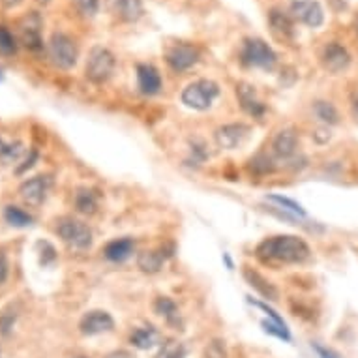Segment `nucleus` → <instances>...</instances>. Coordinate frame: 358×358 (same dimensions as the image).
Returning a JSON list of instances; mask_svg holds the SVG:
<instances>
[{"instance_id":"nucleus-15","label":"nucleus","mask_w":358,"mask_h":358,"mask_svg":"<svg viewBox=\"0 0 358 358\" xmlns=\"http://www.w3.org/2000/svg\"><path fill=\"white\" fill-rule=\"evenodd\" d=\"M237 96H239L240 105H242V109H244L246 113L252 114L253 119H261V117H263L264 111H266V107H264V103H261V101L257 100L255 88H253L252 85H246V83L239 85V87H237Z\"/></svg>"},{"instance_id":"nucleus-39","label":"nucleus","mask_w":358,"mask_h":358,"mask_svg":"<svg viewBox=\"0 0 358 358\" xmlns=\"http://www.w3.org/2000/svg\"><path fill=\"white\" fill-rule=\"evenodd\" d=\"M314 349H315V352L319 355V358H338V355H336V352H332L330 349H325V347L317 346V343L314 346Z\"/></svg>"},{"instance_id":"nucleus-21","label":"nucleus","mask_w":358,"mask_h":358,"mask_svg":"<svg viewBox=\"0 0 358 358\" xmlns=\"http://www.w3.org/2000/svg\"><path fill=\"white\" fill-rule=\"evenodd\" d=\"M160 341V334H157L156 328L145 327L133 330V334L130 336V343L137 349H151Z\"/></svg>"},{"instance_id":"nucleus-40","label":"nucleus","mask_w":358,"mask_h":358,"mask_svg":"<svg viewBox=\"0 0 358 358\" xmlns=\"http://www.w3.org/2000/svg\"><path fill=\"white\" fill-rule=\"evenodd\" d=\"M352 114H355V120L358 122V94L352 96Z\"/></svg>"},{"instance_id":"nucleus-25","label":"nucleus","mask_w":358,"mask_h":358,"mask_svg":"<svg viewBox=\"0 0 358 358\" xmlns=\"http://www.w3.org/2000/svg\"><path fill=\"white\" fill-rule=\"evenodd\" d=\"M4 220L10 223L12 227H17V229H25V227L32 225V216L28 212H25L23 208L13 207V205H8L4 208Z\"/></svg>"},{"instance_id":"nucleus-18","label":"nucleus","mask_w":358,"mask_h":358,"mask_svg":"<svg viewBox=\"0 0 358 358\" xmlns=\"http://www.w3.org/2000/svg\"><path fill=\"white\" fill-rule=\"evenodd\" d=\"M296 145H298V137L293 130H282L274 137V143H272V148L276 152V156L280 157H291L295 154Z\"/></svg>"},{"instance_id":"nucleus-26","label":"nucleus","mask_w":358,"mask_h":358,"mask_svg":"<svg viewBox=\"0 0 358 358\" xmlns=\"http://www.w3.org/2000/svg\"><path fill=\"white\" fill-rule=\"evenodd\" d=\"M268 201L276 203L278 207L282 208V210H285V212H283L285 218L295 220V218H304V216H306V210H304V208H302L298 203L293 201V199H289V197H282V195H271V197H268Z\"/></svg>"},{"instance_id":"nucleus-22","label":"nucleus","mask_w":358,"mask_h":358,"mask_svg":"<svg viewBox=\"0 0 358 358\" xmlns=\"http://www.w3.org/2000/svg\"><path fill=\"white\" fill-rule=\"evenodd\" d=\"M164 261L165 257L162 255V252H143L139 253L137 266L145 272V274H156V272L162 271Z\"/></svg>"},{"instance_id":"nucleus-4","label":"nucleus","mask_w":358,"mask_h":358,"mask_svg":"<svg viewBox=\"0 0 358 358\" xmlns=\"http://www.w3.org/2000/svg\"><path fill=\"white\" fill-rule=\"evenodd\" d=\"M114 66H117V60H114V55L111 51L105 49V47H94L88 55L85 74H87L88 81L101 85L113 76Z\"/></svg>"},{"instance_id":"nucleus-11","label":"nucleus","mask_w":358,"mask_h":358,"mask_svg":"<svg viewBox=\"0 0 358 358\" xmlns=\"http://www.w3.org/2000/svg\"><path fill=\"white\" fill-rule=\"evenodd\" d=\"M165 60L175 71H186L199 60V51L194 45L188 44H176L165 53Z\"/></svg>"},{"instance_id":"nucleus-17","label":"nucleus","mask_w":358,"mask_h":358,"mask_svg":"<svg viewBox=\"0 0 358 358\" xmlns=\"http://www.w3.org/2000/svg\"><path fill=\"white\" fill-rule=\"evenodd\" d=\"M133 250H135V242H133V239H117L111 240V242L103 248V255H105L109 261L122 263V261H126V259L132 255Z\"/></svg>"},{"instance_id":"nucleus-16","label":"nucleus","mask_w":358,"mask_h":358,"mask_svg":"<svg viewBox=\"0 0 358 358\" xmlns=\"http://www.w3.org/2000/svg\"><path fill=\"white\" fill-rule=\"evenodd\" d=\"M109 2H111V10L114 15H119L120 19L126 23H135L145 13L143 0H109Z\"/></svg>"},{"instance_id":"nucleus-9","label":"nucleus","mask_w":358,"mask_h":358,"mask_svg":"<svg viewBox=\"0 0 358 358\" xmlns=\"http://www.w3.org/2000/svg\"><path fill=\"white\" fill-rule=\"evenodd\" d=\"M19 34H21V42L25 45L26 49L38 51L44 49V40H42V17L38 13L32 12L26 15L25 19L21 21L19 25Z\"/></svg>"},{"instance_id":"nucleus-1","label":"nucleus","mask_w":358,"mask_h":358,"mask_svg":"<svg viewBox=\"0 0 358 358\" xmlns=\"http://www.w3.org/2000/svg\"><path fill=\"white\" fill-rule=\"evenodd\" d=\"M257 257L261 261H278V263H304L309 259V246L293 235H278L264 239L257 246Z\"/></svg>"},{"instance_id":"nucleus-30","label":"nucleus","mask_w":358,"mask_h":358,"mask_svg":"<svg viewBox=\"0 0 358 358\" xmlns=\"http://www.w3.org/2000/svg\"><path fill=\"white\" fill-rule=\"evenodd\" d=\"M15 53H17V42L13 38V34L6 26H0V55L10 57Z\"/></svg>"},{"instance_id":"nucleus-13","label":"nucleus","mask_w":358,"mask_h":358,"mask_svg":"<svg viewBox=\"0 0 358 358\" xmlns=\"http://www.w3.org/2000/svg\"><path fill=\"white\" fill-rule=\"evenodd\" d=\"M323 66L330 71V74H339V71H343V69L349 68V64H351V55H349V51L343 47V45L336 44H328L323 51Z\"/></svg>"},{"instance_id":"nucleus-8","label":"nucleus","mask_w":358,"mask_h":358,"mask_svg":"<svg viewBox=\"0 0 358 358\" xmlns=\"http://www.w3.org/2000/svg\"><path fill=\"white\" fill-rule=\"evenodd\" d=\"M291 13L309 28H319L325 21V13L317 0H293L291 2Z\"/></svg>"},{"instance_id":"nucleus-28","label":"nucleus","mask_w":358,"mask_h":358,"mask_svg":"<svg viewBox=\"0 0 358 358\" xmlns=\"http://www.w3.org/2000/svg\"><path fill=\"white\" fill-rule=\"evenodd\" d=\"M314 111L315 114H317L323 122H327V124H338L339 122L338 111H336V107H334L330 101H315Z\"/></svg>"},{"instance_id":"nucleus-14","label":"nucleus","mask_w":358,"mask_h":358,"mask_svg":"<svg viewBox=\"0 0 358 358\" xmlns=\"http://www.w3.org/2000/svg\"><path fill=\"white\" fill-rule=\"evenodd\" d=\"M137 85L141 94L154 96L162 90V76L151 64H139L137 66Z\"/></svg>"},{"instance_id":"nucleus-2","label":"nucleus","mask_w":358,"mask_h":358,"mask_svg":"<svg viewBox=\"0 0 358 358\" xmlns=\"http://www.w3.org/2000/svg\"><path fill=\"white\" fill-rule=\"evenodd\" d=\"M220 96V87L208 79L189 83L182 90V103L195 111H207L214 103V100Z\"/></svg>"},{"instance_id":"nucleus-5","label":"nucleus","mask_w":358,"mask_h":358,"mask_svg":"<svg viewBox=\"0 0 358 358\" xmlns=\"http://www.w3.org/2000/svg\"><path fill=\"white\" fill-rule=\"evenodd\" d=\"M79 51L74 40L62 34V32H55L49 40V58L51 62L55 64L60 69H71L77 64Z\"/></svg>"},{"instance_id":"nucleus-27","label":"nucleus","mask_w":358,"mask_h":358,"mask_svg":"<svg viewBox=\"0 0 358 358\" xmlns=\"http://www.w3.org/2000/svg\"><path fill=\"white\" fill-rule=\"evenodd\" d=\"M244 276H246V280L250 282V285H252V287H255V289H257L259 293H261V295L264 296V298H268V300H274V298H276V296H278L276 289H274V287H272L271 283L266 282L264 278L259 276L257 272L246 271Z\"/></svg>"},{"instance_id":"nucleus-6","label":"nucleus","mask_w":358,"mask_h":358,"mask_svg":"<svg viewBox=\"0 0 358 358\" xmlns=\"http://www.w3.org/2000/svg\"><path fill=\"white\" fill-rule=\"evenodd\" d=\"M57 235L60 239L76 250H87L92 244V231L87 223L74 218H62L57 223Z\"/></svg>"},{"instance_id":"nucleus-10","label":"nucleus","mask_w":358,"mask_h":358,"mask_svg":"<svg viewBox=\"0 0 358 358\" xmlns=\"http://www.w3.org/2000/svg\"><path fill=\"white\" fill-rule=\"evenodd\" d=\"M252 132V128L246 126V124H225L216 130L214 133V139L220 148H225V151H235L239 148L242 143H244L248 135Z\"/></svg>"},{"instance_id":"nucleus-12","label":"nucleus","mask_w":358,"mask_h":358,"mask_svg":"<svg viewBox=\"0 0 358 358\" xmlns=\"http://www.w3.org/2000/svg\"><path fill=\"white\" fill-rule=\"evenodd\" d=\"M114 321L107 312H101V309H92L88 314L83 315V319L79 321V330L85 336H96V334L109 332L113 330Z\"/></svg>"},{"instance_id":"nucleus-37","label":"nucleus","mask_w":358,"mask_h":358,"mask_svg":"<svg viewBox=\"0 0 358 358\" xmlns=\"http://www.w3.org/2000/svg\"><path fill=\"white\" fill-rule=\"evenodd\" d=\"M36 160H38V152L31 151V156L26 157L25 162H23V165H19V167H17V175H21V173H25L26 169H31Z\"/></svg>"},{"instance_id":"nucleus-29","label":"nucleus","mask_w":358,"mask_h":358,"mask_svg":"<svg viewBox=\"0 0 358 358\" xmlns=\"http://www.w3.org/2000/svg\"><path fill=\"white\" fill-rule=\"evenodd\" d=\"M250 171L255 173V175H268L274 171V164H272V160L266 154H257V156H253L250 160Z\"/></svg>"},{"instance_id":"nucleus-38","label":"nucleus","mask_w":358,"mask_h":358,"mask_svg":"<svg viewBox=\"0 0 358 358\" xmlns=\"http://www.w3.org/2000/svg\"><path fill=\"white\" fill-rule=\"evenodd\" d=\"M8 280V261L4 255H0V285H4Z\"/></svg>"},{"instance_id":"nucleus-35","label":"nucleus","mask_w":358,"mask_h":358,"mask_svg":"<svg viewBox=\"0 0 358 358\" xmlns=\"http://www.w3.org/2000/svg\"><path fill=\"white\" fill-rule=\"evenodd\" d=\"M38 250H40V263L44 266H49L57 261V250L53 248V244L49 242H38Z\"/></svg>"},{"instance_id":"nucleus-31","label":"nucleus","mask_w":358,"mask_h":358,"mask_svg":"<svg viewBox=\"0 0 358 358\" xmlns=\"http://www.w3.org/2000/svg\"><path fill=\"white\" fill-rule=\"evenodd\" d=\"M261 327H263V330L266 334H272V336H276V338L283 339V341H291V334L287 325H280L276 321L264 319L261 321Z\"/></svg>"},{"instance_id":"nucleus-34","label":"nucleus","mask_w":358,"mask_h":358,"mask_svg":"<svg viewBox=\"0 0 358 358\" xmlns=\"http://www.w3.org/2000/svg\"><path fill=\"white\" fill-rule=\"evenodd\" d=\"M15 319H17V314H15V309H13L12 306L0 314V334H2V336H8V334L12 332L13 325H15Z\"/></svg>"},{"instance_id":"nucleus-42","label":"nucleus","mask_w":358,"mask_h":358,"mask_svg":"<svg viewBox=\"0 0 358 358\" xmlns=\"http://www.w3.org/2000/svg\"><path fill=\"white\" fill-rule=\"evenodd\" d=\"M107 358H128V355H124V352H114V355H109Z\"/></svg>"},{"instance_id":"nucleus-19","label":"nucleus","mask_w":358,"mask_h":358,"mask_svg":"<svg viewBox=\"0 0 358 358\" xmlns=\"http://www.w3.org/2000/svg\"><path fill=\"white\" fill-rule=\"evenodd\" d=\"M268 23H271L272 34L278 40H291V36H293V23H291L289 15L278 12V10H272L271 15H268Z\"/></svg>"},{"instance_id":"nucleus-36","label":"nucleus","mask_w":358,"mask_h":358,"mask_svg":"<svg viewBox=\"0 0 358 358\" xmlns=\"http://www.w3.org/2000/svg\"><path fill=\"white\" fill-rule=\"evenodd\" d=\"M205 357L207 358H227V351H225V346H223V341H220V339H214V341H210L207 349H205Z\"/></svg>"},{"instance_id":"nucleus-44","label":"nucleus","mask_w":358,"mask_h":358,"mask_svg":"<svg viewBox=\"0 0 358 358\" xmlns=\"http://www.w3.org/2000/svg\"><path fill=\"white\" fill-rule=\"evenodd\" d=\"M74 358H87V357H74Z\"/></svg>"},{"instance_id":"nucleus-24","label":"nucleus","mask_w":358,"mask_h":358,"mask_svg":"<svg viewBox=\"0 0 358 358\" xmlns=\"http://www.w3.org/2000/svg\"><path fill=\"white\" fill-rule=\"evenodd\" d=\"M23 152H25L23 143H19V141L8 143V141H4V139L0 137V162L4 165L19 162L21 156H23Z\"/></svg>"},{"instance_id":"nucleus-33","label":"nucleus","mask_w":358,"mask_h":358,"mask_svg":"<svg viewBox=\"0 0 358 358\" xmlns=\"http://www.w3.org/2000/svg\"><path fill=\"white\" fill-rule=\"evenodd\" d=\"M71 2L83 17H94L100 10V0H71Z\"/></svg>"},{"instance_id":"nucleus-7","label":"nucleus","mask_w":358,"mask_h":358,"mask_svg":"<svg viewBox=\"0 0 358 358\" xmlns=\"http://www.w3.org/2000/svg\"><path fill=\"white\" fill-rule=\"evenodd\" d=\"M51 184H53V178L47 175H38L32 176L28 180L21 184L19 194L23 197V201L31 207H40L42 203L45 201V197L49 194Z\"/></svg>"},{"instance_id":"nucleus-23","label":"nucleus","mask_w":358,"mask_h":358,"mask_svg":"<svg viewBox=\"0 0 358 358\" xmlns=\"http://www.w3.org/2000/svg\"><path fill=\"white\" fill-rule=\"evenodd\" d=\"M154 309H156L157 315H162V317L167 319V323H171V325H180L178 308H176V304L171 300L169 296H160V298L154 302Z\"/></svg>"},{"instance_id":"nucleus-20","label":"nucleus","mask_w":358,"mask_h":358,"mask_svg":"<svg viewBox=\"0 0 358 358\" xmlns=\"http://www.w3.org/2000/svg\"><path fill=\"white\" fill-rule=\"evenodd\" d=\"M74 205H76V210L79 214L92 216L98 210V195L92 189L79 188L76 197H74Z\"/></svg>"},{"instance_id":"nucleus-43","label":"nucleus","mask_w":358,"mask_h":358,"mask_svg":"<svg viewBox=\"0 0 358 358\" xmlns=\"http://www.w3.org/2000/svg\"><path fill=\"white\" fill-rule=\"evenodd\" d=\"M4 77H6L4 76V68H0V83L4 81Z\"/></svg>"},{"instance_id":"nucleus-41","label":"nucleus","mask_w":358,"mask_h":358,"mask_svg":"<svg viewBox=\"0 0 358 358\" xmlns=\"http://www.w3.org/2000/svg\"><path fill=\"white\" fill-rule=\"evenodd\" d=\"M2 4H4L6 8H15V6H19L21 0H2Z\"/></svg>"},{"instance_id":"nucleus-32","label":"nucleus","mask_w":358,"mask_h":358,"mask_svg":"<svg viewBox=\"0 0 358 358\" xmlns=\"http://www.w3.org/2000/svg\"><path fill=\"white\" fill-rule=\"evenodd\" d=\"M186 357V349H184L182 343H178L175 339H171L167 343L162 346L160 352H157L156 358H184Z\"/></svg>"},{"instance_id":"nucleus-3","label":"nucleus","mask_w":358,"mask_h":358,"mask_svg":"<svg viewBox=\"0 0 358 358\" xmlns=\"http://www.w3.org/2000/svg\"><path fill=\"white\" fill-rule=\"evenodd\" d=\"M242 62L246 66H252V68H261V69H272L276 66V53L272 49L271 45L263 42L259 38H248L242 45Z\"/></svg>"}]
</instances>
